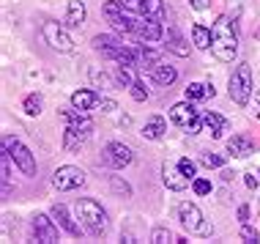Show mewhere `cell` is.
I'll use <instances>...</instances> for the list:
<instances>
[{
    "label": "cell",
    "instance_id": "1",
    "mask_svg": "<svg viewBox=\"0 0 260 244\" xmlns=\"http://www.w3.org/2000/svg\"><path fill=\"white\" fill-rule=\"evenodd\" d=\"M211 52H214L216 60H222V64H233L236 55H238V33H236V22L228 17V14H222L219 19L214 22L211 27Z\"/></svg>",
    "mask_w": 260,
    "mask_h": 244
},
{
    "label": "cell",
    "instance_id": "2",
    "mask_svg": "<svg viewBox=\"0 0 260 244\" xmlns=\"http://www.w3.org/2000/svg\"><path fill=\"white\" fill-rule=\"evenodd\" d=\"M63 121H66V132H63V148L66 151H80V145L90 137L93 132V121H90L88 110H63Z\"/></svg>",
    "mask_w": 260,
    "mask_h": 244
},
{
    "label": "cell",
    "instance_id": "3",
    "mask_svg": "<svg viewBox=\"0 0 260 244\" xmlns=\"http://www.w3.org/2000/svg\"><path fill=\"white\" fill-rule=\"evenodd\" d=\"M77 214H80L82 225L88 228L90 236H99L102 239V236L107 233L110 222H107V211L102 208V203H96V200H90V198H80L77 200Z\"/></svg>",
    "mask_w": 260,
    "mask_h": 244
},
{
    "label": "cell",
    "instance_id": "4",
    "mask_svg": "<svg viewBox=\"0 0 260 244\" xmlns=\"http://www.w3.org/2000/svg\"><path fill=\"white\" fill-rule=\"evenodd\" d=\"M228 94L238 107H247L249 99H252V69L249 64H238L236 72L230 74V82H228Z\"/></svg>",
    "mask_w": 260,
    "mask_h": 244
},
{
    "label": "cell",
    "instance_id": "5",
    "mask_svg": "<svg viewBox=\"0 0 260 244\" xmlns=\"http://www.w3.org/2000/svg\"><path fill=\"white\" fill-rule=\"evenodd\" d=\"M178 222L186 228L192 236H211L214 233V225L203 217V211L194 203H189V200H184V203H178Z\"/></svg>",
    "mask_w": 260,
    "mask_h": 244
},
{
    "label": "cell",
    "instance_id": "6",
    "mask_svg": "<svg viewBox=\"0 0 260 244\" xmlns=\"http://www.w3.org/2000/svg\"><path fill=\"white\" fill-rule=\"evenodd\" d=\"M170 121L175 124V127L186 129L189 135H198L200 127H203V115L194 110V104L189 102V99L173 104V107H170Z\"/></svg>",
    "mask_w": 260,
    "mask_h": 244
},
{
    "label": "cell",
    "instance_id": "7",
    "mask_svg": "<svg viewBox=\"0 0 260 244\" xmlns=\"http://www.w3.org/2000/svg\"><path fill=\"white\" fill-rule=\"evenodd\" d=\"M3 148L11 154L14 165H17L25 176H36V159H33V154H30L27 145H22L17 137H3Z\"/></svg>",
    "mask_w": 260,
    "mask_h": 244
},
{
    "label": "cell",
    "instance_id": "8",
    "mask_svg": "<svg viewBox=\"0 0 260 244\" xmlns=\"http://www.w3.org/2000/svg\"><path fill=\"white\" fill-rule=\"evenodd\" d=\"M85 184V173L74 165H63L52 173V187L58 192H72V190H80Z\"/></svg>",
    "mask_w": 260,
    "mask_h": 244
},
{
    "label": "cell",
    "instance_id": "9",
    "mask_svg": "<svg viewBox=\"0 0 260 244\" xmlns=\"http://www.w3.org/2000/svg\"><path fill=\"white\" fill-rule=\"evenodd\" d=\"M41 36H44V41L52 47V50L58 52H72L74 50V39L69 36L66 30L58 25V22H44V27H41Z\"/></svg>",
    "mask_w": 260,
    "mask_h": 244
},
{
    "label": "cell",
    "instance_id": "10",
    "mask_svg": "<svg viewBox=\"0 0 260 244\" xmlns=\"http://www.w3.org/2000/svg\"><path fill=\"white\" fill-rule=\"evenodd\" d=\"M102 159H104V165H107V167H112V170H123V167L132 165V159H135V157H132L129 145H123V143H107V145H104Z\"/></svg>",
    "mask_w": 260,
    "mask_h": 244
},
{
    "label": "cell",
    "instance_id": "11",
    "mask_svg": "<svg viewBox=\"0 0 260 244\" xmlns=\"http://www.w3.org/2000/svg\"><path fill=\"white\" fill-rule=\"evenodd\" d=\"M30 231H33V239L41 241V244H55L58 241V225L47 217V214H36L30 220Z\"/></svg>",
    "mask_w": 260,
    "mask_h": 244
},
{
    "label": "cell",
    "instance_id": "12",
    "mask_svg": "<svg viewBox=\"0 0 260 244\" xmlns=\"http://www.w3.org/2000/svg\"><path fill=\"white\" fill-rule=\"evenodd\" d=\"M132 33L140 39V41H159L165 36L161 30V22L153 17H143V19H132Z\"/></svg>",
    "mask_w": 260,
    "mask_h": 244
},
{
    "label": "cell",
    "instance_id": "13",
    "mask_svg": "<svg viewBox=\"0 0 260 244\" xmlns=\"http://www.w3.org/2000/svg\"><path fill=\"white\" fill-rule=\"evenodd\" d=\"M102 11H104V17H107V22L115 27L118 33H123V36H126V33H132V19L123 14L126 9L121 6V0H110V3H104Z\"/></svg>",
    "mask_w": 260,
    "mask_h": 244
},
{
    "label": "cell",
    "instance_id": "14",
    "mask_svg": "<svg viewBox=\"0 0 260 244\" xmlns=\"http://www.w3.org/2000/svg\"><path fill=\"white\" fill-rule=\"evenodd\" d=\"M161 181H165L167 190L181 192V190H186V187H189V181H192V178L181 170L178 162H165V165H161Z\"/></svg>",
    "mask_w": 260,
    "mask_h": 244
},
{
    "label": "cell",
    "instance_id": "15",
    "mask_svg": "<svg viewBox=\"0 0 260 244\" xmlns=\"http://www.w3.org/2000/svg\"><path fill=\"white\" fill-rule=\"evenodd\" d=\"M228 154L238 157V159H247V157L255 154V143H252L249 135H233L228 140Z\"/></svg>",
    "mask_w": 260,
    "mask_h": 244
},
{
    "label": "cell",
    "instance_id": "16",
    "mask_svg": "<svg viewBox=\"0 0 260 244\" xmlns=\"http://www.w3.org/2000/svg\"><path fill=\"white\" fill-rule=\"evenodd\" d=\"M52 220H58V225H60L69 236H74V239H80V236H82L80 225L72 220V214H69V208L63 206V203H55V206H52Z\"/></svg>",
    "mask_w": 260,
    "mask_h": 244
},
{
    "label": "cell",
    "instance_id": "17",
    "mask_svg": "<svg viewBox=\"0 0 260 244\" xmlns=\"http://www.w3.org/2000/svg\"><path fill=\"white\" fill-rule=\"evenodd\" d=\"M123 47H126V44H123L121 39H115V36H96V39H93V50L102 52L104 58H110V60H115L118 52H121Z\"/></svg>",
    "mask_w": 260,
    "mask_h": 244
},
{
    "label": "cell",
    "instance_id": "18",
    "mask_svg": "<svg viewBox=\"0 0 260 244\" xmlns=\"http://www.w3.org/2000/svg\"><path fill=\"white\" fill-rule=\"evenodd\" d=\"M99 102H102V96L90 88H82V90H74L72 94V107H77V110H90Z\"/></svg>",
    "mask_w": 260,
    "mask_h": 244
},
{
    "label": "cell",
    "instance_id": "19",
    "mask_svg": "<svg viewBox=\"0 0 260 244\" xmlns=\"http://www.w3.org/2000/svg\"><path fill=\"white\" fill-rule=\"evenodd\" d=\"M203 129H206L211 137H222L224 132H228V121H224L219 113H214V110H211V113L203 115Z\"/></svg>",
    "mask_w": 260,
    "mask_h": 244
},
{
    "label": "cell",
    "instance_id": "20",
    "mask_svg": "<svg viewBox=\"0 0 260 244\" xmlns=\"http://www.w3.org/2000/svg\"><path fill=\"white\" fill-rule=\"evenodd\" d=\"M165 132H167L165 118H161V115H151L148 121H145V127H143V137H145V140H159Z\"/></svg>",
    "mask_w": 260,
    "mask_h": 244
},
{
    "label": "cell",
    "instance_id": "21",
    "mask_svg": "<svg viewBox=\"0 0 260 244\" xmlns=\"http://www.w3.org/2000/svg\"><path fill=\"white\" fill-rule=\"evenodd\" d=\"M85 3L82 0H69V11H66V25L69 27H80L85 22Z\"/></svg>",
    "mask_w": 260,
    "mask_h": 244
},
{
    "label": "cell",
    "instance_id": "22",
    "mask_svg": "<svg viewBox=\"0 0 260 244\" xmlns=\"http://www.w3.org/2000/svg\"><path fill=\"white\" fill-rule=\"evenodd\" d=\"M167 50L175 52L178 58H186V55H189V44L184 41V36H181L175 27H170V30H167Z\"/></svg>",
    "mask_w": 260,
    "mask_h": 244
},
{
    "label": "cell",
    "instance_id": "23",
    "mask_svg": "<svg viewBox=\"0 0 260 244\" xmlns=\"http://www.w3.org/2000/svg\"><path fill=\"white\" fill-rule=\"evenodd\" d=\"M137 64L145 66V69H153V66L161 64V55H159V50H151L148 41H145V44L137 50Z\"/></svg>",
    "mask_w": 260,
    "mask_h": 244
},
{
    "label": "cell",
    "instance_id": "24",
    "mask_svg": "<svg viewBox=\"0 0 260 244\" xmlns=\"http://www.w3.org/2000/svg\"><path fill=\"white\" fill-rule=\"evenodd\" d=\"M216 90H214V85H206V82H192L186 90H184V96L189 102H200V99H208V96H214Z\"/></svg>",
    "mask_w": 260,
    "mask_h": 244
},
{
    "label": "cell",
    "instance_id": "25",
    "mask_svg": "<svg viewBox=\"0 0 260 244\" xmlns=\"http://www.w3.org/2000/svg\"><path fill=\"white\" fill-rule=\"evenodd\" d=\"M140 14L153 19H165V0H140Z\"/></svg>",
    "mask_w": 260,
    "mask_h": 244
},
{
    "label": "cell",
    "instance_id": "26",
    "mask_svg": "<svg viewBox=\"0 0 260 244\" xmlns=\"http://www.w3.org/2000/svg\"><path fill=\"white\" fill-rule=\"evenodd\" d=\"M153 80H156L159 85H173V82L178 80V72L167 64H159V66H153Z\"/></svg>",
    "mask_w": 260,
    "mask_h": 244
},
{
    "label": "cell",
    "instance_id": "27",
    "mask_svg": "<svg viewBox=\"0 0 260 244\" xmlns=\"http://www.w3.org/2000/svg\"><path fill=\"white\" fill-rule=\"evenodd\" d=\"M211 39H214V36H211V30H208L206 25H194L192 27V44L198 47V50H208Z\"/></svg>",
    "mask_w": 260,
    "mask_h": 244
},
{
    "label": "cell",
    "instance_id": "28",
    "mask_svg": "<svg viewBox=\"0 0 260 244\" xmlns=\"http://www.w3.org/2000/svg\"><path fill=\"white\" fill-rule=\"evenodd\" d=\"M41 107H44V99H41L39 94H30V96H25V102H22V110H25V115H39L41 113Z\"/></svg>",
    "mask_w": 260,
    "mask_h": 244
},
{
    "label": "cell",
    "instance_id": "29",
    "mask_svg": "<svg viewBox=\"0 0 260 244\" xmlns=\"http://www.w3.org/2000/svg\"><path fill=\"white\" fill-rule=\"evenodd\" d=\"M112 80H115L118 88H132V82H135V77H132V69L129 66H118L115 74H112Z\"/></svg>",
    "mask_w": 260,
    "mask_h": 244
},
{
    "label": "cell",
    "instance_id": "30",
    "mask_svg": "<svg viewBox=\"0 0 260 244\" xmlns=\"http://www.w3.org/2000/svg\"><path fill=\"white\" fill-rule=\"evenodd\" d=\"M151 241L153 244H170V241H178V236H173L170 228H156V231L151 233Z\"/></svg>",
    "mask_w": 260,
    "mask_h": 244
},
{
    "label": "cell",
    "instance_id": "31",
    "mask_svg": "<svg viewBox=\"0 0 260 244\" xmlns=\"http://www.w3.org/2000/svg\"><path fill=\"white\" fill-rule=\"evenodd\" d=\"M129 94H132V99H135V102H145V99H148V88H145V82L143 80H135V82H132V88H129Z\"/></svg>",
    "mask_w": 260,
    "mask_h": 244
},
{
    "label": "cell",
    "instance_id": "32",
    "mask_svg": "<svg viewBox=\"0 0 260 244\" xmlns=\"http://www.w3.org/2000/svg\"><path fill=\"white\" fill-rule=\"evenodd\" d=\"M200 162L206 165L208 170H211V167H224V157H222V154H211V151H206V154L200 157Z\"/></svg>",
    "mask_w": 260,
    "mask_h": 244
},
{
    "label": "cell",
    "instance_id": "33",
    "mask_svg": "<svg viewBox=\"0 0 260 244\" xmlns=\"http://www.w3.org/2000/svg\"><path fill=\"white\" fill-rule=\"evenodd\" d=\"M241 239H244V241H249V244H257V241H260V233H257L252 225H247V222H244V228H241Z\"/></svg>",
    "mask_w": 260,
    "mask_h": 244
},
{
    "label": "cell",
    "instance_id": "34",
    "mask_svg": "<svg viewBox=\"0 0 260 244\" xmlns=\"http://www.w3.org/2000/svg\"><path fill=\"white\" fill-rule=\"evenodd\" d=\"M192 190H194V195H208L211 192V181L208 178H194L192 181Z\"/></svg>",
    "mask_w": 260,
    "mask_h": 244
},
{
    "label": "cell",
    "instance_id": "35",
    "mask_svg": "<svg viewBox=\"0 0 260 244\" xmlns=\"http://www.w3.org/2000/svg\"><path fill=\"white\" fill-rule=\"evenodd\" d=\"M110 184H112V190H115L118 195H126V198H129V195H132V187L126 184V181H121L118 176H112V181H110Z\"/></svg>",
    "mask_w": 260,
    "mask_h": 244
},
{
    "label": "cell",
    "instance_id": "36",
    "mask_svg": "<svg viewBox=\"0 0 260 244\" xmlns=\"http://www.w3.org/2000/svg\"><path fill=\"white\" fill-rule=\"evenodd\" d=\"M178 165H181V170H184L186 176L194 181V173H198V167H194V162H192V159H189V157H184V159H178Z\"/></svg>",
    "mask_w": 260,
    "mask_h": 244
},
{
    "label": "cell",
    "instance_id": "37",
    "mask_svg": "<svg viewBox=\"0 0 260 244\" xmlns=\"http://www.w3.org/2000/svg\"><path fill=\"white\" fill-rule=\"evenodd\" d=\"M247 187L249 190H257L260 187V170H247Z\"/></svg>",
    "mask_w": 260,
    "mask_h": 244
},
{
    "label": "cell",
    "instance_id": "38",
    "mask_svg": "<svg viewBox=\"0 0 260 244\" xmlns=\"http://www.w3.org/2000/svg\"><path fill=\"white\" fill-rule=\"evenodd\" d=\"M121 6L126 11H140V0H121Z\"/></svg>",
    "mask_w": 260,
    "mask_h": 244
},
{
    "label": "cell",
    "instance_id": "39",
    "mask_svg": "<svg viewBox=\"0 0 260 244\" xmlns=\"http://www.w3.org/2000/svg\"><path fill=\"white\" fill-rule=\"evenodd\" d=\"M192 3V9H198V11H206L208 9V0H189Z\"/></svg>",
    "mask_w": 260,
    "mask_h": 244
},
{
    "label": "cell",
    "instance_id": "40",
    "mask_svg": "<svg viewBox=\"0 0 260 244\" xmlns=\"http://www.w3.org/2000/svg\"><path fill=\"white\" fill-rule=\"evenodd\" d=\"M238 220H241V222L249 220V206H238Z\"/></svg>",
    "mask_w": 260,
    "mask_h": 244
},
{
    "label": "cell",
    "instance_id": "41",
    "mask_svg": "<svg viewBox=\"0 0 260 244\" xmlns=\"http://www.w3.org/2000/svg\"><path fill=\"white\" fill-rule=\"evenodd\" d=\"M99 104L104 107V113H112V110H115V102H112V99H102Z\"/></svg>",
    "mask_w": 260,
    "mask_h": 244
},
{
    "label": "cell",
    "instance_id": "42",
    "mask_svg": "<svg viewBox=\"0 0 260 244\" xmlns=\"http://www.w3.org/2000/svg\"><path fill=\"white\" fill-rule=\"evenodd\" d=\"M233 176H236L233 170H222V181H228V184H230V181H233Z\"/></svg>",
    "mask_w": 260,
    "mask_h": 244
},
{
    "label": "cell",
    "instance_id": "43",
    "mask_svg": "<svg viewBox=\"0 0 260 244\" xmlns=\"http://www.w3.org/2000/svg\"><path fill=\"white\" fill-rule=\"evenodd\" d=\"M255 102H257V104H260V90H257V94H255Z\"/></svg>",
    "mask_w": 260,
    "mask_h": 244
},
{
    "label": "cell",
    "instance_id": "44",
    "mask_svg": "<svg viewBox=\"0 0 260 244\" xmlns=\"http://www.w3.org/2000/svg\"><path fill=\"white\" fill-rule=\"evenodd\" d=\"M236 3H241V0H236Z\"/></svg>",
    "mask_w": 260,
    "mask_h": 244
},
{
    "label": "cell",
    "instance_id": "45",
    "mask_svg": "<svg viewBox=\"0 0 260 244\" xmlns=\"http://www.w3.org/2000/svg\"><path fill=\"white\" fill-rule=\"evenodd\" d=\"M257 118H260V113H257Z\"/></svg>",
    "mask_w": 260,
    "mask_h": 244
}]
</instances>
